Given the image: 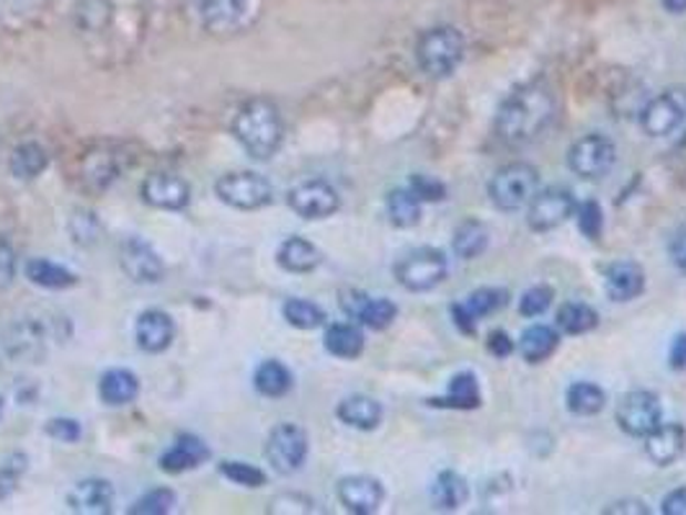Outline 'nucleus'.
Segmentation results:
<instances>
[{"mask_svg":"<svg viewBox=\"0 0 686 515\" xmlns=\"http://www.w3.org/2000/svg\"><path fill=\"white\" fill-rule=\"evenodd\" d=\"M411 188L421 202H439V199H444V194H447L444 184H439V181H433L429 176H413Z\"/></svg>","mask_w":686,"mask_h":515,"instance_id":"nucleus-46","label":"nucleus"},{"mask_svg":"<svg viewBox=\"0 0 686 515\" xmlns=\"http://www.w3.org/2000/svg\"><path fill=\"white\" fill-rule=\"evenodd\" d=\"M575 212V199L567 188L552 186L545 192H537L532 204H530V227L534 233H550L573 217Z\"/></svg>","mask_w":686,"mask_h":515,"instance_id":"nucleus-11","label":"nucleus"},{"mask_svg":"<svg viewBox=\"0 0 686 515\" xmlns=\"http://www.w3.org/2000/svg\"><path fill=\"white\" fill-rule=\"evenodd\" d=\"M44 431H47V435H50V439L60 441V443H78V441H81V435H83L81 423H78V420H73V418H52V420H47Z\"/></svg>","mask_w":686,"mask_h":515,"instance_id":"nucleus-44","label":"nucleus"},{"mask_svg":"<svg viewBox=\"0 0 686 515\" xmlns=\"http://www.w3.org/2000/svg\"><path fill=\"white\" fill-rule=\"evenodd\" d=\"M47 340H50V330L39 320H23L16 322L11 336H8V351L21 359H42Z\"/></svg>","mask_w":686,"mask_h":515,"instance_id":"nucleus-27","label":"nucleus"},{"mask_svg":"<svg viewBox=\"0 0 686 515\" xmlns=\"http://www.w3.org/2000/svg\"><path fill=\"white\" fill-rule=\"evenodd\" d=\"M596 325H598L596 309L583 302H567L560 307L557 312V328L563 330L565 336H583V332L594 330Z\"/></svg>","mask_w":686,"mask_h":515,"instance_id":"nucleus-38","label":"nucleus"},{"mask_svg":"<svg viewBox=\"0 0 686 515\" xmlns=\"http://www.w3.org/2000/svg\"><path fill=\"white\" fill-rule=\"evenodd\" d=\"M16 279V253L6 237H0V291H6Z\"/></svg>","mask_w":686,"mask_h":515,"instance_id":"nucleus-47","label":"nucleus"},{"mask_svg":"<svg viewBox=\"0 0 686 515\" xmlns=\"http://www.w3.org/2000/svg\"><path fill=\"white\" fill-rule=\"evenodd\" d=\"M668 253H672L674 266L679 268L682 274H686V229H679V233L672 237V243H668Z\"/></svg>","mask_w":686,"mask_h":515,"instance_id":"nucleus-50","label":"nucleus"},{"mask_svg":"<svg viewBox=\"0 0 686 515\" xmlns=\"http://www.w3.org/2000/svg\"><path fill=\"white\" fill-rule=\"evenodd\" d=\"M488 248V227L478 219L462 222L460 227L454 229V253L464 260L478 258L480 253H485Z\"/></svg>","mask_w":686,"mask_h":515,"instance_id":"nucleus-37","label":"nucleus"},{"mask_svg":"<svg viewBox=\"0 0 686 515\" xmlns=\"http://www.w3.org/2000/svg\"><path fill=\"white\" fill-rule=\"evenodd\" d=\"M388 217L396 227H413L421 219V199L413 194V188H396L388 194Z\"/></svg>","mask_w":686,"mask_h":515,"instance_id":"nucleus-36","label":"nucleus"},{"mask_svg":"<svg viewBox=\"0 0 686 515\" xmlns=\"http://www.w3.org/2000/svg\"><path fill=\"white\" fill-rule=\"evenodd\" d=\"M433 408H449V410H475L483 402V394H480L478 377L472 371H462V374L452 377L449 382V390L444 398L429 400Z\"/></svg>","mask_w":686,"mask_h":515,"instance_id":"nucleus-29","label":"nucleus"},{"mask_svg":"<svg viewBox=\"0 0 686 515\" xmlns=\"http://www.w3.org/2000/svg\"><path fill=\"white\" fill-rule=\"evenodd\" d=\"M336 415L344 425L357 428V431H375L382 423V405L367 394H351V398L341 400Z\"/></svg>","mask_w":686,"mask_h":515,"instance_id":"nucleus-25","label":"nucleus"},{"mask_svg":"<svg viewBox=\"0 0 686 515\" xmlns=\"http://www.w3.org/2000/svg\"><path fill=\"white\" fill-rule=\"evenodd\" d=\"M444 253L433 248H418L396 266V279L408 291H429L447 279Z\"/></svg>","mask_w":686,"mask_h":515,"instance_id":"nucleus-6","label":"nucleus"},{"mask_svg":"<svg viewBox=\"0 0 686 515\" xmlns=\"http://www.w3.org/2000/svg\"><path fill=\"white\" fill-rule=\"evenodd\" d=\"M686 451V428L682 423H661L645 435V454L653 464L672 466Z\"/></svg>","mask_w":686,"mask_h":515,"instance_id":"nucleus-19","label":"nucleus"},{"mask_svg":"<svg viewBox=\"0 0 686 515\" xmlns=\"http://www.w3.org/2000/svg\"><path fill=\"white\" fill-rule=\"evenodd\" d=\"M326 351L336 359L354 361L359 359L361 351H365V332H361L354 322H336L326 330Z\"/></svg>","mask_w":686,"mask_h":515,"instance_id":"nucleus-30","label":"nucleus"},{"mask_svg":"<svg viewBox=\"0 0 686 515\" xmlns=\"http://www.w3.org/2000/svg\"><path fill=\"white\" fill-rule=\"evenodd\" d=\"M219 474L231 480L233 485H240V487L258 490V487L266 485V474L258 470V466L246 464V462H235V459L219 464Z\"/></svg>","mask_w":686,"mask_h":515,"instance_id":"nucleus-40","label":"nucleus"},{"mask_svg":"<svg viewBox=\"0 0 686 515\" xmlns=\"http://www.w3.org/2000/svg\"><path fill=\"white\" fill-rule=\"evenodd\" d=\"M614 163H617V147L604 134H588V137L575 142L571 153H567L571 171L588 181L606 176L614 168Z\"/></svg>","mask_w":686,"mask_h":515,"instance_id":"nucleus-8","label":"nucleus"},{"mask_svg":"<svg viewBox=\"0 0 686 515\" xmlns=\"http://www.w3.org/2000/svg\"><path fill=\"white\" fill-rule=\"evenodd\" d=\"M338 501L349 513L357 515H372L380 511L385 501L382 482L367 474H357V477H346L338 482Z\"/></svg>","mask_w":686,"mask_h":515,"instance_id":"nucleus-17","label":"nucleus"},{"mask_svg":"<svg viewBox=\"0 0 686 515\" xmlns=\"http://www.w3.org/2000/svg\"><path fill=\"white\" fill-rule=\"evenodd\" d=\"M604 287L612 302H633L645 291V271L637 264L620 260L604 271Z\"/></svg>","mask_w":686,"mask_h":515,"instance_id":"nucleus-22","label":"nucleus"},{"mask_svg":"<svg viewBox=\"0 0 686 515\" xmlns=\"http://www.w3.org/2000/svg\"><path fill=\"white\" fill-rule=\"evenodd\" d=\"M209 459V449L199 435L184 433L171 443V449L161 456V470L168 474H184Z\"/></svg>","mask_w":686,"mask_h":515,"instance_id":"nucleus-21","label":"nucleus"},{"mask_svg":"<svg viewBox=\"0 0 686 515\" xmlns=\"http://www.w3.org/2000/svg\"><path fill=\"white\" fill-rule=\"evenodd\" d=\"M565 402L573 415H598L606 405V394L602 387L591 382H575L567 387Z\"/></svg>","mask_w":686,"mask_h":515,"instance_id":"nucleus-35","label":"nucleus"},{"mask_svg":"<svg viewBox=\"0 0 686 515\" xmlns=\"http://www.w3.org/2000/svg\"><path fill=\"white\" fill-rule=\"evenodd\" d=\"M142 202L155 206V209H165V212H181L186 209L188 202H192V188L176 173H150L145 178V184L140 188Z\"/></svg>","mask_w":686,"mask_h":515,"instance_id":"nucleus-13","label":"nucleus"},{"mask_svg":"<svg viewBox=\"0 0 686 515\" xmlns=\"http://www.w3.org/2000/svg\"><path fill=\"white\" fill-rule=\"evenodd\" d=\"M120 264L135 284H157L165 274L161 256L142 237H130V240L122 243Z\"/></svg>","mask_w":686,"mask_h":515,"instance_id":"nucleus-14","label":"nucleus"},{"mask_svg":"<svg viewBox=\"0 0 686 515\" xmlns=\"http://www.w3.org/2000/svg\"><path fill=\"white\" fill-rule=\"evenodd\" d=\"M173 338H176V325L163 309H147L137 317L135 340L145 353H163L165 348H171Z\"/></svg>","mask_w":686,"mask_h":515,"instance_id":"nucleus-20","label":"nucleus"},{"mask_svg":"<svg viewBox=\"0 0 686 515\" xmlns=\"http://www.w3.org/2000/svg\"><path fill=\"white\" fill-rule=\"evenodd\" d=\"M281 312L284 320L297 330H315L326 322V312L315 302H307V299H289V302L281 307Z\"/></svg>","mask_w":686,"mask_h":515,"instance_id":"nucleus-39","label":"nucleus"},{"mask_svg":"<svg viewBox=\"0 0 686 515\" xmlns=\"http://www.w3.org/2000/svg\"><path fill=\"white\" fill-rule=\"evenodd\" d=\"M215 192L219 196V202H225L227 206L240 212H254L262 209L272 202L274 188L269 181H266L262 173L254 171H235L227 173L215 184Z\"/></svg>","mask_w":686,"mask_h":515,"instance_id":"nucleus-5","label":"nucleus"},{"mask_svg":"<svg viewBox=\"0 0 686 515\" xmlns=\"http://www.w3.org/2000/svg\"><path fill=\"white\" fill-rule=\"evenodd\" d=\"M320 250L305 237H287L276 250V264L289 274H310L320 266Z\"/></svg>","mask_w":686,"mask_h":515,"instance_id":"nucleus-26","label":"nucleus"},{"mask_svg":"<svg viewBox=\"0 0 686 515\" xmlns=\"http://www.w3.org/2000/svg\"><path fill=\"white\" fill-rule=\"evenodd\" d=\"M23 276H27L34 287L50 289V291H65L78 284V276L70 271V268L54 264V260L50 258L27 260V266H23Z\"/></svg>","mask_w":686,"mask_h":515,"instance_id":"nucleus-28","label":"nucleus"},{"mask_svg":"<svg viewBox=\"0 0 686 515\" xmlns=\"http://www.w3.org/2000/svg\"><path fill=\"white\" fill-rule=\"evenodd\" d=\"M307 449H310V443H307V433L303 431V428L295 423H281L269 433L264 454L274 472L295 474L303 470V464L307 459Z\"/></svg>","mask_w":686,"mask_h":515,"instance_id":"nucleus-7","label":"nucleus"},{"mask_svg":"<svg viewBox=\"0 0 686 515\" xmlns=\"http://www.w3.org/2000/svg\"><path fill=\"white\" fill-rule=\"evenodd\" d=\"M196 11L204 27L215 34H227L238 29L248 11V0H196Z\"/></svg>","mask_w":686,"mask_h":515,"instance_id":"nucleus-23","label":"nucleus"},{"mask_svg":"<svg viewBox=\"0 0 686 515\" xmlns=\"http://www.w3.org/2000/svg\"><path fill=\"white\" fill-rule=\"evenodd\" d=\"M68 508L81 515H109L114 511L112 482L101 477L75 482L73 490L68 493Z\"/></svg>","mask_w":686,"mask_h":515,"instance_id":"nucleus-18","label":"nucleus"},{"mask_svg":"<svg viewBox=\"0 0 686 515\" xmlns=\"http://www.w3.org/2000/svg\"><path fill=\"white\" fill-rule=\"evenodd\" d=\"M579 227L588 240H598L604 229V212L596 202H583L579 209Z\"/></svg>","mask_w":686,"mask_h":515,"instance_id":"nucleus-43","label":"nucleus"},{"mask_svg":"<svg viewBox=\"0 0 686 515\" xmlns=\"http://www.w3.org/2000/svg\"><path fill=\"white\" fill-rule=\"evenodd\" d=\"M289 209L299 214L303 219H326L330 214L338 212L341 199H338V192L328 181H303L287 194Z\"/></svg>","mask_w":686,"mask_h":515,"instance_id":"nucleus-10","label":"nucleus"},{"mask_svg":"<svg viewBox=\"0 0 686 515\" xmlns=\"http://www.w3.org/2000/svg\"><path fill=\"white\" fill-rule=\"evenodd\" d=\"M344 312L351 317V320H359L361 325H367V328L372 330H385L390 328L392 322H396L398 317V307L396 302H390V299L385 297H369L365 291H344L341 299Z\"/></svg>","mask_w":686,"mask_h":515,"instance_id":"nucleus-15","label":"nucleus"},{"mask_svg":"<svg viewBox=\"0 0 686 515\" xmlns=\"http://www.w3.org/2000/svg\"><path fill=\"white\" fill-rule=\"evenodd\" d=\"M254 387L258 394H264V398L279 400L291 390V371L276 359L264 361L254 374Z\"/></svg>","mask_w":686,"mask_h":515,"instance_id":"nucleus-32","label":"nucleus"},{"mask_svg":"<svg viewBox=\"0 0 686 515\" xmlns=\"http://www.w3.org/2000/svg\"><path fill=\"white\" fill-rule=\"evenodd\" d=\"M550 305H552V289L550 287H532L522 297L519 312H522L524 317H540L542 312H547Z\"/></svg>","mask_w":686,"mask_h":515,"instance_id":"nucleus-45","label":"nucleus"},{"mask_svg":"<svg viewBox=\"0 0 686 515\" xmlns=\"http://www.w3.org/2000/svg\"><path fill=\"white\" fill-rule=\"evenodd\" d=\"M313 511V501H307L305 495H279L272 501L269 513H310Z\"/></svg>","mask_w":686,"mask_h":515,"instance_id":"nucleus-48","label":"nucleus"},{"mask_svg":"<svg viewBox=\"0 0 686 515\" xmlns=\"http://www.w3.org/2000/svg\"><path fill=\"white\" fill-rule=\"evenodd\" d=\"M686 119V91L672 89L661 93L658 99L648 103L643 111V130L651 137H668V134L679 130Z\"/></svg>","mask_w":686,"mask_h":515,"instance_id":"nucleus-12","label":"nucleus"},{"mask_svg":"<svg viewBox=\"0 0 686 515\" xmlns=\"http://www.w3.org/2000/svg\"><path fill=\"white\" fill-rule=\"evenodd\" d=\"M140 394V379L130 369H109L99 379V398L109 408H124Z\"/></svg>","mask_w":686,"mask_h":515,"instance_id":"nucleus-24","label":"nucleus"},{"mask_svg":"<svg viewBox=\"0 0 686 515\" xmlns=\"http://www.w3.org/2000/svg\"><path fill=\"white\" fill-rule=\"evenodd\" d=\"M488 353L495 356V359H509V356L514 353V340L509 338V332L493 330L491 336H488Z\"/></svg>","mask_w":686,"mask_h":515,"instance_id":"nucleus-49","label":"nucleus"},{"mask_svg":"<svg viewBox=\"0 0 686 515\" xmlns=\"http://www.w3.org/2000/svg\"><path fill=\"white\" fill-rule=\"evenodd\" d=\"M470 487L457 472H441L433 482V503L441 511H457L468 503Z\"/></svg>","mask_w":686,"mask_h":515,"instance_id":"nucleus-34","label":"nucleus"},{"mask_svg":"<svg viewBox=\"0 0 686 515\" xmlns=\"http://www.w3.org/2000/svg\"><path fill=\"white\" fill-rule=\"evenodd\" d=\"M555 116V96L547 85L530 83L503 101L495 119L499 140L509 147H524L547 130Z\"/></svg>","mask_w":686,"mask_h":515,"instance_id":"nucleus-1","label":"nucleus"},{"mask_svg":"<svg viewBox=\"0 0 686 515\" xmlns=\"http://www.w3.org/2000/svg\"><path fill=\"white\" fill-rule=\"evenodd\" d=\"M23 470H27V459H23L21 454L8 456L6 462L0 464V501H8V497L16 493Z\"/></svg>","mask_w":686,"mask_h":515,"instance_id":"nucleus-42","label":"nucleus"},{"mask_svg":"<svg viewBox=\"0 0 686 515\" xmlns=\"http://www.w3.org/2000/svg\"><path fill=\"white\" fill-rule=\"evenodd\" d=\"M0 410H3V402H0Z\"/></svg>","mask_w":686,"mask_h":515,"instance_id":"nucleus-55","label":"nucleus"},{"mask_svg":"<svg viewBox=\"0 0 686 515\" xmlns=\"http://www.w3.org/2000/svg\"><path fill=\"white\" fill-rule=\"evenodd\" d=\"M617 423L627 435L645 439L661 425V400L648 390L625 394L617 405Z\"/></svg>","mask_w":686,"mask_h":515,"instance_id":"nucleus-9","label":"nucleus"},{"mask_svg":"<svg viewBox=\"0 0 686 515\" xmlns=\"http://www.w3.org/2000/svg\"><path fill=\"white\" fill-rule=\"evenodd\" d=\"M604 513H645L648 515V505H643V503H637V501H622V503H614V505H610V508H606Z\"/></svg>","mask_w":686,"mask_h":515,"instance_id":"nucleus-53","label":"nucleus"},{"mask_svg":"<svg viewBox=\"0 0 686 515\" xmlns=\"http://www.w3.org/2000/svg\"><path fill=\"white\" fill-rule=\"evenodd\" d=\"M491 202L503 212H519L530 206L540 192V176L530 163H509L491 181Z\"/></svg>","mask_w":686,"mask_h":515,"instance_id":"nucleus-4","label":"nucleus"},{"mask_svg":"<svg viewBox=\"0 0 686 515\" xmlns=\"http://www.w3.org/2000/svg\"><path fill=\"white\" fill-rule=\"evenodd\" d=\"M173 505H176V493L168 487H157L142 495L140 501L132 505L130 513L132 515H165L173 511Z\"/></svg>","mask_w":686,"mask_h":515,"instance_id":"nucleus-41","label":"nucleus"},{"mask_svg":"<svg viewBox=\"0 0 686 515\" xmlns=\"http://www.w3.org/2000/svg\"><path fill=\"white\" fill-rule=\"evenodd\" d=\"M47 163H50V155L39 142H23L11 155V173L21 181H34L47 171Z\"/></svg>","mask_w":686,"mask_h":515,"instance_id":"nucleus-33","label":"nucleus"},{"mask_svg":"<svg viewBox=\"0 0 686 515\" xmlns=\"http://www.w3.org/2000/svg\"><path fill=\"white\" fill-rule=\"evenodd\" d=\"M668 363L674 371H686V332L674 338L672 351H668Z\"/></svg>","mask_w":686,"mask_h":515,"instance_id":"nucleus-51","label":"nucleus"},{"mask_svg":"<svg viewBox=\"0 0 686 515\" xmlns=\"http://www.w3.org/2000/svg\"><path fill=\"white\" fill-rule=\"evenodd\" d=\"M664 511L666 515H686V487L674 490L664 497Z\"/></svg>","mask_w":686,"mask_h":515,"instance_id":"nucleus-52","label":"nucleus"},{"mask_svg":"<svg viewBox=\"0 0 686 515\" xmlns=\"http://www.w3.org/2000/svg\"><path fill=\"white\" fill-rule=\"evenodd\" d=\"M506 305H509V291L506 289L483 287V289L472 291V295L464 299V302L454 305L452 315H454L457 328H460L462 332H468V336H472V332H475L478 320H483V317L499 312V309H503Z\"/></svg>","mask_w":686,"mask_h":515,"instance_id":"nucleus-16","label":"nucleus"},{"mask_svg":"<svg viewBox=\"0 0 686 515\" xmlns=\"http://www.w3.org/2000/svg\"><path fill=\"white\" fill-rule=\"evenodd\" d=\"M557 343L560 336L555 328H547V325H532V328L524 330L519 351H522L526 363H542L557 351Z\"/></svg>","mask_w":686,"mask_h":515,"instance_id":"nucleus-31","label":"nucleus"},{"mask_svg":"<svg viewBox=\"0 0 686 515\" xmlns=\"http://www.w3.org/2000/svg\"><path fill=\"white\" fill-rule=\"evenodd\" d=\"M661 3H664L666 11L674 13V16L686 13V0H661Z\"/></svg>","mask_w":686,"mask_h":515,"instance_id":"nucleus-54","label":"nucleus"},{"mask_svg":"<svg viewBox=\"0 0 686 515\" xmlns=\"http://www.w3.org/2000/svg\"><path fill=\"white\" fill-rule=\"evenodd\" d=\"M233 134L254 161H272L284 137L279 109L266 99L248 101L235 116Z\"/></svg>","mask_w":686,"mask_h":515,"instance_id":"nucleus-2","label":"nucleus"},{"mask_svg":"<svg viewBox=\"0 0 686 515\" xmlns=\"http://www.w3.org/2000/svg\"><path fill=\"white\" fill-rule=\"evenodd\" d=\"M464 39L454 27H437L423 31L418 39V65L429 78H449L462 62Z\"/></svg>","mask_w":686,"mask_h":515,"instance_id":"nucleus-3","label":"nucleus"}]
</instances>
